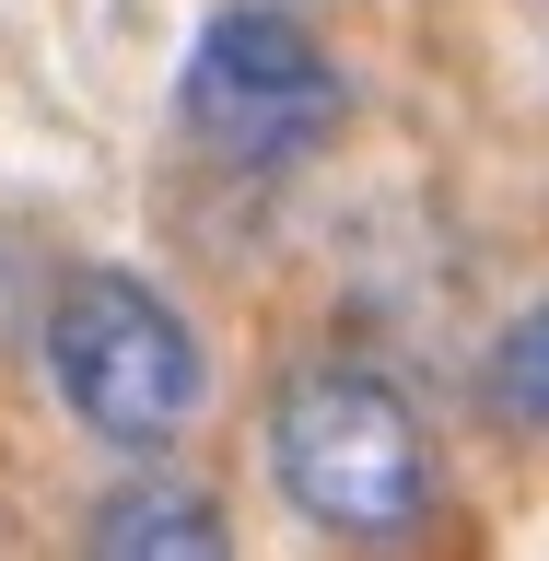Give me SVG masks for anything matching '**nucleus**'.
<instances>
[{
  "label": "nucleus",
  "instance_id": "39448f33",
  "mask_svg": "<svg viewBox=\"0 0 549 561\" xmlns=\"http://www.w3.org/2000/svg\"><path fill=\"white\" fill-rule=\"evenodd\" d=\"M480 421L515 433V445H549V293L491 328V351H480Z\"/></svg>",
  "mask_w": 549,
  "mask_h": 561
},
{
  "label": "nucleus",
  "instance_id": "20e7f679",
  "mask_svg": "<svg viewBox=\"0 0 549 561\" xmlns=\"http://www.w3.org/2000/svg\"><path fill=\"white\" fill-rule=\"evenodd\" d=\"M82 550H94V561H222V550H235V526H222V503H210L199 480L129 468V480L82 515Z\"/></svg>",
  "mask_w": 549,
  "mask_h": 561
},
{
  "label": "nucleus",
  "instance_id": "7ed1b4c3",
  "mask_svg": "<svg viewBox=\"0 0 549 561\" xmlns=\"http://www.w3.org/2000/svg\"><path fill=\"white\" fill-rule=\"evenodd\" d=\"M175 129L222 175H305L351 129V82L293 0H222L175 59Z\"/></svg>",
  "mask_w": 549,
  "mask_h": 561
},
{
  "label": "nucleus",
  "instance_id": "f257e3e1",
  "mask_svg": "<svg viewBox=\"0 0 549 561\" xmlns=\"http://www.w3.org/2000/svg\"><path fill=\"white\" fill-rule=\"evenodd\" d=\"M258 445H270V491L340 550H398L433 526V433L386 363H351V351L293 363L270 386Z\"/></svg>",
  "mask_w": 549,
  "mask_h": 561
},
{
  "label": "nucleus",
  "instance_id": "f03ea898",
  "mask_svg": "<svg viewBox=\"0 0 549 561\" xmlns=\"http://www.w3.org/2000/svg\"><path fill=\"white\" fill-rule=\"evenodd\" d=\"M35 351H47L59 410L82 421L94 445H117V456H164L175 433L199 421V398H210V351H199V328H187V305L152 293L140 270H117V257L59 270Z\"/></svg>",
  "mask_w": 549,
  "mask_h": 561
}]
</instances>
